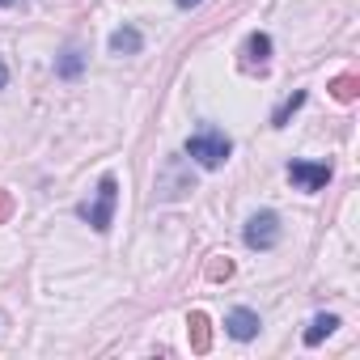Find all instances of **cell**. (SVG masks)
<instances>
[{
  "mask_svg": "<svg viewBox=\"0 0 360 360\" xmlns=\"http://www.w3.org/2000/svg\"><path fill=\"white\" fill-rule=\"evenodd\" d=\"M9 208H13V200H9V191H0V221L9 217Z\"/></svg>",
  "mask_w": 360,
  "mask_h": 360,
  "instance_id": "obj_14",
  "label": "cell"
},
{
  "mask_svg": "<svg viewBox=\"0 0 360 360\" xmlns=\"http://www.w3.org/2000/svg\"><path fill=\"white\" fill-rule=\"evenodd\" d=\"M267 60H271V34L255 30V34L246 39V72H263Z\"/></svg>",
  "mask_w": 360,
  "mask_h": 360,
  "instance_id": "obj_6",
  "label": "cell"
},
{
  "mask_svg": "<svg viewBox=\"0 0 360 360\" xmlns=\"http://www.w3.org/2000/svg\"><path fill=\"white\" fill-rule=\"evenodd\" d=\"M233 276V263L229 259H212L208 263V280H229Z\"/></svg>",
  "mask_w": 360,
  "mask_h": 360,
  "instance_id": "obj_13",
  "label": "cell"
},
{
  "mask_svg": "<svg viewBox=\"0 0 360 360\" xmlns=\"http://www.w3.org/2000/svg\"><path fill=\"white\" fill-rule=\"evenodd\" d=\"M259 314L255 309H229V318H225V330H229V339H238V343H246V339H255L259 335Z\"/></svg>",
  "mask_w": 360,
  "mask_h": 360,
  "instance_id": "obj_5",
  "label": "cell"
},
{
  "mask_svg": "<svg viewBox=\"0 0 360 360\" xmlns=\"http://www.w3.org/2000/svg\"><path fill=\"white\" fill-rule=\"evenodd\" d=\"M115 204H119V178H115V174H102V178H98L94 200H85V204L77 208V217H81V221H89V229L106 233V229L115 225Z\"/></svg>",
  "mask_w": 360,
  "mask_h": 360,
  "instance_id": "obj_2",
  "label": "cell"
},
{
  "mask_svg": "<svg viewBox=\"0 0 360 360\" xmlns=\"http://www.w3.org/2000/svg\"><path fill=\"white\" fill-rule=\"evenodd\" d=\"M110 56H140V47H144V34L136 30V26H119L115 34H110Z\"/></svg>",
  "mask_w": 360,
  "mask_h": 360,
  "instance_id": "obj_7",
  "label": "cell"
},
{
  "mask_svg": "<svg viewBox=\"0 0 360 360\" xmlns=\"http://www.w3.org/2000/svg\"><path fill=\"white\" fill-rule=\"evenodd\" d=\"M81 68H85V51H81L77 43H68V47H64V56L56 60V77H60V81H77V77H81Z\"/></svg>",
  "mask_w": 360,
  "mask_h": 360,
  "instance_id": "obj_8",
  "label": "cell"
},
{
  "mask_svg": "<svg viewBox=\"0 0 360 360\" xmlns=\"http://www.w3.org/2000/svg\"><path fill=\"white\" fill-rule=\"evenodd\" d=\"M335 326H339V318H335V314H318V318L309 322V330H305V347H318L322 339H330V335H335Z\"/></svg>",
  "mask_w": 360,
  "mask_h": 360,
  "instance_id": "obj_9",
  "label": "cell"
},
{
  "mask_svg": "<svg viewBox=\"0 0 360 360\" xmlns=\"http://www.w3.org/2000/svg\"><path fill=\"white\" fill-rule=\"evenodd\" d=\"M305 98H309V94H305V89H297V94H292V98H288V102H284L276 115H271V127H288V119H292V115L305 106Z\"/></svg>",
  "mask_w": 360,
  "mask_h": 360,
  "instance_id": "obj_11",
  "label": "cell"
},
{
  "mask_svg": "<svg viewBox=\"0 0 360 360\" xmlns=\"http://www.w3.org/2000/svg\"><path fill=\"white\" fill-rule=\"evenodd\" d=\"M178 9H195V5H204V0H174Z\"/></svg>",
  "mask_w": 360,
  "mask_h": 360,
  "instance_id": "obj_15",
  "label": "cell"
},
{
  "mask_svg": "<svg viewBox=\"0 0 360 360\" xmlns=\"http://www.w3.org/2000/svg\"><path fill=\"white\" fill-rule=\"evenodd\" d=\"M229 153H233V140L221 127H212V123H204L200 131L187 136V157L195 165H204V169H221L229 161Z\"/></svg>",
  "mask_w": 360,
  "mask_h": 360,
  "instance_id": "obj_1",
  "label": "cell"
},
{
  "mask_svg": "<svg viewBox=\"0 0 360 360\" xmlns=\"http://www.w3.org/2000/svg\"><path fill=\"white\" fill-rule=\"evenodd\" d=\"M242 242H246L250 250H276V246H280V217H276L271 208L255 212V217L246 221V229H242Z\"/></svg>",
  "mask_w": 360,
  "mask_h": 360,
  "instance_id": "obj_3",
  "label": "cell"
},
{
  "mask_svg": "<svg viewBox=\"0 0 360 360\" xmlns=\"http://www.w3.org/2000/svg\"><path fill=\"white\" fill-rule=\"evenodd\" d=\"M9 85V68H5V60H0V89Z\"/></svg>",
  "mask_w": 360,
  "mask_h": 360,
  "instance_id": "obj_16",
  "label": "cell"
},
{
  "mask_svg": "<svg viewBox=\"0 0 360 360\" xmlns=\"http://www.w3.org/2000/svg\"><path fill=\"white\" fill-rule=\"evenodd\" d=\"M187 330H191V347H195V352H208L212 335H208V314H204V309H191V318H187Z\"/></svg>",
  "mask_w": 360,
  "mask_h": 360,
  "instance_id": "obj_10",
  "label": "cell"
},
{
  "mask_svg": "<svg viewBox=\"0 0 360 360\" xmlns=\"http://www.w3.org/2000/svg\"><path fill=\"white\" fill-rule=\"evenodd\" d=\"M288 183L297 191H322L330 183V165L326 161H288Z\"/></svg>",
  "mask_w": 360,
  "mask_h": 360,
  "instance_id": "obj_4",
  "label": "cell"
},
{
  "mask_svg": "<svg viewBox=\"0 0 360 360\" xmlns=\"http://www.w3.org/2000/svg\"><path fill=\"white\" fill-rule=\"evenodd\" d=\"M330 94H335L339 102H356V94H360V81H356L352 72H343V77H335V81H330Z\"/></svg>",
  "mask_w": 360,
  "mask_h": 360,
  "instance_id": "obj_12",
  "label": "cell"
},
{
  "mask_svg": "<svg viewBox=\"0 0 360 360\" xmlns=\"http://www.w3.org/2000/svg\"><path fill=\"white\" fill-rule=\"evenodd\" d=\"M0 5H5V9H9V5H18V0H0Z\"/></svg>",
  "mask_w": 360,
  "mask_h": 360,
  "instance_id": "obj_17",
  "label": "cell"
}]
</instances>
